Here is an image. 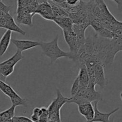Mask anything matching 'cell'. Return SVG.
<instances>
[{"mask_svg":"<svg viewBox=\"0 0 122 122\" xmlns=\"http://www.w3.org/2000/svg\"><path fill=\"white\" fill-rule=\"evenodd\" d=\"M77 105L78 112L85 117L87 122H90L93 119L95 116V110L92 103H85Z\"/></svg>","mask_w":122,"mask_h":122,"instance_id":"cell-12","label":"cell"},{"mask_svg":"<svg viewBox=\"0 0 122 122\" xmlns=\"http://www.w3.org/2000/svg\"><path fill=\"white\" fill-rule=\"evenodd\" d=\"M77 77H78L81 87H87L90 81V78H89L87 70L84 64H80V71Z\"/></svg>","mask_w":122,"mask_h":122,"instance_id":"cell-15","label":"cell"},{"mask_svg":"<svg viewBox=\"0 0 122 122\" xmlns=\"http://www.w3.org/2000/svg\"><path fill=\"white\" fill-rule=\"evenodd\" d=\"M81 0H65V3L68 5L69 7H74L78 5Z\"/></svg>","mask_w":122,"mask_h":122,"instance_id":"cell-22","label":"cell"},{"mask_svg":"<svg viewBox=\"0 0 122 122\" xmlns=\"http://www.w3.org/2000/svg\"><path fill=\"white\" fill-rule=\"evenodd\" d=\"M95 81L96 84L99 86L101 88L105 86L106 80L105 76V68L101 64H98L95 66L94 72Z\"/></svg>","mask_w":122,"mask_h":122,"instance_id":"cell-13","label":"cell"},{"mask_svg":"<svg viewBox=\"0 0 122 122\" xmlns=\"http://www.w3.org/2000/svg\"><path fill=\"white\" fill-rule=\"evenodd\" d=\"M11 42L16 47L17 50L21 52L34 48L36 47L40 46V42L36 41L13 39L11 40Z\"/></svg>","mask_w":122,"mask_h":122,"instance_id":"cell-10","label":"cell"},{"mask_svg":"<svg viewBox=\"0 0 122 122\" xmlns=\"http://www.w3.org/2000/svg\"><path fill=\"white\" fill-rule=\"evenodd\" d=\"M119 51V46L114 38H105L95 34L86 38L85 44L77 54V61L86 56H90L96 59L104 68L108 69L112 66L115 57Z\"/></svg>","mask_w":122,"mask_h":122,"instance_id":"cell-1","label":"cell"},{"mask_svg":"<svg viewBox=\"0 0 122 122\" xmlns=\"http://www.w3.org/2000/svg\"><path fill=\"white\" fill-rule=\"evenodd\" d=\"M11 30H7L0 39V56H3L7 50L11 41Z\"/></svg>","mask_w":122,"mask_h":122,"instance_id":"cell-14","label":"cell"},{"mask_svg":"<svg viewBox=\"0 0 122 122\" xmlns=\"http://www.w3.org/2000/svg\"><path fill=\"white\" fill-rule=\"evenodd\" d=\"M50 1L58 5H61V4H62L64 3H65V0H50Z\"/></svg>","mask_w":122,"mask_h":122,"instance_id":"cell-24","label":"cell"},{"mask_svg":"<svg viewBox=\"0 0 122 122\" xmlns=\"http://www.w3.org/2000/svg\"><path fill=\"white\" fill-rule=\"evenodd\" d=\"M53 21L62 29V30H72L73 23L69 17H55Z\"/></svg>","mask_w":122,"mask_h":122,"instance_id":"cell-16","label":"cell"},{"mask_svg":"<svg viewBox=\"0 0 122 122\" xmlns=\"http://www.w3.org/2000/svg\"><path fill=\"white\" fill-rule=\"evenodd\" d=\"M81 86L80 84L79 80H78V77H76V79L74 81L73 83H72V87H71V97H73L74 96L76 93L78 92V91L79 90V89H80Z\"/></svg>","mask_w":122,"mask_h":122,"instance_id":"cell-18","label":"cell"},{"mask_svg":"<svg viewBox=\"0 0 122 122\" xmlns=\"http://www.w3.org/2000/svg\"><path fill=\"white\" fill-rule=\"evenodd\" d=\"M59 36H57L52 41L50 42H40L43 53L50 59V64H53L58 59L61 57H68L74 61H77V57L71 53L66 52L60 49L58 45Z\"/></svg>","mask_w":122,"mask_h":122,"instance_id":"cell-3","label":"cell"},{"mask_svg":"<svg viewBox=\"0 0 122 122\" xmlns=\"http://www.w3.org/2000/svg\"><path fill=\"white\" fill-rule=\"evenodd\" d=\"M0 90L10 98L11 104L14 106H24L25 107L27 106L26 100L20 97L16 91L10 85L7 84L5 81L0 80Z\"/></svg>","mask_w":122,"mask_h":122,"instance_id":"cell-5","label":"cell"},{"mask_svg":"<svg viewBox=\"0 0 122 122\" xmlns=\"http://www.w3.org/2000/svg\"><path fill=\"white\" fill-rule=\"evenodd\" d=\"M120 98H121V99H122V92L120 93Z\"/></svg>","mask_w":122,"mask_h":122,"instance_id":"cell-28","label":"cell"},{"mask_svg":"<svg viewBox=\"0 0 122 122\" xmlns=\"http://www.w3.org/2000/svg\"><path fill=\"white\" fill-rule=\"evenodd\" d=\"M102 95L99 92L95 90V88H92L87 87L86 93L83 95L81 100V104L85 103H92L95 101H102Z\"/></svg>","mask_w":122,"mask_h":122,"instance_id":"cell-9","label":"cell"},{"mask_svg":"<svg viewBox=\"0 0 122 122\" xmlns=\"http://www.w3.org/2000/svg\"><path fill=\"white\" fill-rule=\"evenodd\" d=\"M16 107L12 105L11 107L9 108V109L0 112V122L12 119L13 117L15 116Z\"/></svg>","mask_w":122,"mask_h":122,"instance_id":"cell-17","label":"cell"},{"mask_svg":"<svg viewBox=\"0 0 122 122\" xmlns=\"http://www.w3.org/2000/svg\"><path fill=\"white\" fill-rule=\"evenodd\" d=\"M41 114V108L36 107L35 108H34L33 111H32V114L30 116V119L34 122H38Z\"/></svg>","mask_w":122,"mask_h":122,"instance_id":"cell-20","label":"cell"},{"mask_svg":"<svg viewBox=\"0 0 122 122\" xmlns=\"http://www.w3.org/2000/svg\"><path fill=\"white\" fill-rule=\"evenodd\" d=\"M11 6L5 5L2 1H0V17H2L8 13H10Z\"/></svg>","mask_w":122,"mask_h":122,"instance_id":"cell-19","label":"cell"},{"mask_svg":"<svg viewBox=\"0 0 122 122\" xmlns=\"http://www.w3.org/2000/svg\"><path fill=\"white\" fill-rule=\"evenodd\" d=\"M117 4V7L120 11H122V0H112Z\"/></svg>","mask_w":122,"mask_h":122,"instance_id":"cell-23","label":"cell"},{"mask_svg":"<svg viewBox=\"0 0 122 122\" xmlns=\"http://www.w3.org/2000/svg\"><path fill=\"white\" fill-rule=\"evenodd\" d=\"M0 25L2 28L6 29L7 30H10L13 32H17L21 35L25 36L26 32L21 29L15 22L13 17L10 13L5 15L2 17H0Z\"/></svg>","mask_w":122,"mask_h":122,"instance_id":"cell-7","label":"cell"},{"mask_svg":"<svg viewBox=\"0 0 122 122\" xmlns=\"http://www.w3.org/2000/svg\"><path fill=\"white\" fill-rule=\"evenodd\" d=\"M0 1H2V0H0Z\"/></svg>","mask_w":122,"mask_h":122,"instance_id":"cell-32","label":"cell"},{"mask_svg":"<svg viewBox=\"0 0 122 122\" xmlns=\"http://www.w3.org/2000/svg\"><path fill=\"white\" fill-rule=\"evenodd\" d=\"M113 122V120H112V121H111V122Z\"/></svg>","mask_w":122,"mask_h":122,"instance_id":"cell-31","label":"cell"},{"mask_svg":"<svg viewBox=\"0 0 122 122\" xmlns=\"http://www.w3.org/2000/svg\"><path fill=\"white\" fill-rule=\"evenodd\" d=\"M36 1L37 2V3L38 5H40V4H42V3H47V2H48V0H36Z\"/></svg>","mask_w":122,"mask_h":122,"instance_id":"cell-25","label":"cell"},{"mask_svg":"<svg viewBox=\"0 0 122 122\" xmlns=\"http://www.w3.org/2000/svg\"><path fill=\"white\" fill-rule=\"evenodd\" d=\"M13 122L11 120H6L4 121V122Z\"/></svg>","mask_w":122,"mask_h":122,"instance_id":"cell-27","label":"cell"},{"mask_svg":"<svg viewBox=\"0 0 122 122\" xmlns=\"http://www.w3.org/2000/svg\"><path fill=\"white\" fill-rule=\"evenodd\" d=\"M89 26V23L73 24L72 30H63L64 38L68 45L70 52L77 57L80 49L85 44V32Z\"/></svg>","mask_w":122,"mask_h":122,"instance_id":"cell-2","label":"cell"},{"mask_svg":"<svg viewBox=\"0 0 122 122\" xmlns=\"http://www.w3.org/2000/svg\"><path fill=\"white\" fill-rule=\"evenodd\" d=\"M23 59L22 52L17 50L13 56L3 62L0 63V73L7 78L13 72L15 66L20 61Z\"/></svg>","mask_w":122,"mask_h":122,"instance_id":"cell-6","label":"cell"},{"mask_svg":"<svg viewBox=\"0 0 122 122\" xmlns=\"http://www.w3.org/2000/svg\"><path fill=\"white\" fill-rule=\"evenodd\" d=\"M56 98L50 103L47 107L49 111V120L61 122V110L66 103L70 102V98L63 96L59 89H56Z\"/></svg>","mask_w":122,"mask_h":122,"instance_id":"cell-4","label":"cell"},{"mask_svg":"<svg viewBox=\"0 0 122 122\" xmlns=\"http://www.w3.org/2000/svg\"><path fill=\"white\" fill-rule=\"evenodd\" d=\"M41 114L39 118L38 122H47L49 121V111L47 108L41 107Z\"/></svg>","mask_w":122,"mask_h":122,"instance_id":"cell-21","label":"cell"},{"mask_svg":"<svg viewBox=\"0 0 122 122\" xmlns=\"http://www.w3.org/2000/svg\"><path fill=\"white\" fill-rule=\"evenodd\" d=\"M99 101H95L93 102V107L95 110V116L94 117L91 121L90 122H110V117L112 116L113 114L117 112V111L120 110V108H116L112 111H110L108 113H104V112H101L99 111L98 108V104Z\"/></svg>","mask_w":122,"mask_h":122,"instance_id":"cell-8","label":"cell"},{"mask_svg":"<svg viewBox=\"0 0 122 122\" xmlns=\"http://www.w3.org/2000/svg\"><path fill=\"white\" fill-rule=\"evenodd\" d=\"M0 28H2V26H1V25H0Z\"/></svg>","mask_w":122,"mask_h":122,"instance_id":"cell-30","label":"cell"},{"mask_svg":"<svg viewBox=\"0 0 122 122\" xmlns=\"http://www.w3.org/2000/svg\"><path fill=\"white\" fill-rule=\"evenodd\" d=\"M5 80H6V78H5V77H4L3 76H2L1 74L0 73V80L5 81Z\"/></svg>","mask_w":122,"mask_h":122,"instance_id":"cell-26","label":"cell"},{"mask_svg":"<svg viewBox=\"0 0 122 122\" xmlns=\"http://www.w3.org/2000/svg\"><path fill=\"white\" fill-rule=\"evenodd\" d=\"M47 122H56L55 121H52V120H49Z\"/></svg>","mask_w":122,"mask_h":122,"instance_id":"cell-29","label":"cell"},{"mask_svg":"<svg viewBox=\"0 0 122 122\" xmlns=\"http://www.w3.org/2000/svg\"><path fill=\"white\" fill-rule=\"evenodd\" d=\"M36 14L40 15L43 18L47 20L53 21L54 19L52 9L49 1L47 3H42L38 5L36 11Z\"/></svg>","mask_w":122,"mask_h":122,"instance_id":"cell-11","label":"cell"}]
</instances>
